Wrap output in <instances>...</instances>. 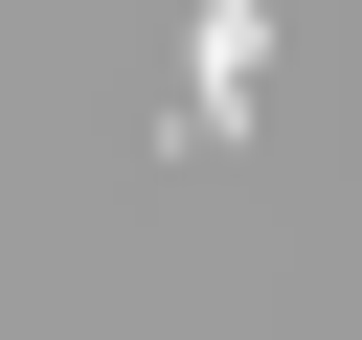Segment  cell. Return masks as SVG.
Returning <instances> with one entry per match:
<instances>
[{
  "label": "cell",
  "instance_id": "1",
  "mask_svg": "<svg viewBox=\"0 0 362 340\" xmlns=\"http://www.w3.org/2000/svg\"><path fill=\"white\" fill-rule=\"evenodd\" d=\"M249 91H272V0H204L181 23V136H249Z\"/></svg>",
  "mask_w": 362,
  "mask_h": 340
}]
</instances>
